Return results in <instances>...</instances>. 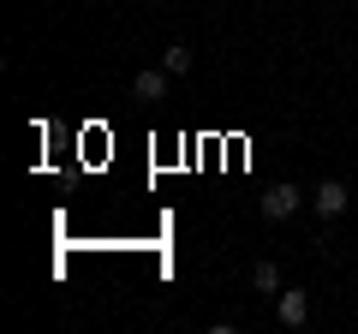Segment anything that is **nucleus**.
<instances>
[{
	"mask_svg": "<svg viewBox=\"0 0 358 334\" xmlns=\"http://www.w3.org/2000/svg\"><path fill=\"white\" fill-rule=\"evenodd\" d=\"M299 203H305V197H299V185L281 180V185H268V191H263V203H257V209H263V221H287Z\"/></svg>",
	"mask_w": 358,
	"mask_h": 334,
	"instance_id": "nucleus-1",
	"label": "nucleus"
},
{
	"mask_svg": "<svg viewBox=\"0 0 358 334\" xmlns=\"http://www.w3.org/2000/svg\"><path fill=\"white\" fill-rule=\"evenodd\" d=\"M167 66H143L138 78H131V96H138V102H167Z\"/></svg>",
	"mask_w": 358,
	"mask_h": 334,
	"instance_id": "nucleus-2",
	"label": "nucleus"
},
{
	"mask_svg": "<svg viewBox=\"0 0 358 334\" xmlns=\"http://www.w3.org/2000/svg\"><path fill=\"white\" fill-rule=\"evenodd\" d=\"M275 317H281L287 328H305L310 322V293H281L275 298Z\"/></svg>",
	"mask_w": 358,
	"mask_h": 334,
	"instance_id": "nucleus-3",
	"label": "nucleus"
},
{
	"mask_svg": "<svg viewBox=\"0 0 358 334\" xmlns=\"http://www.w3.org/2000/svg\"><path fill=\"white\" fill-rule=\"evenodd\" d=\"M310 203H317V215H341V209H346V185L341 180H322L317 191H310Z\"/></svg>",
	"mask_w": 358,
	"mask_h": 334,
	"instance_id": "nucleus-4",
	"label": "nucleus"
},
{
	"mask_svg": "<svg viewBox=\"0 0 358 334\" xmlns=\"http://www.w3.org/2000/svg\"><path fill=\"white\" fill-rule=\"evenodd\" d=\"M251 286H257V293H268V298H275V293H281V269H275V263H257V269H251Z\"/></svg>",
	"mask_w": 358,
	"mask_h": 334,
	"instance_id": "nucleus-5",
	"label": "nucleus"
},
{
	"mask_svg": "<svg viewBox=\"0 0 358 334\" xmlns=\"http://www.w3.org/2000/svg\"><path fill=\"white\" fill-rule=\"evenodd\" d=\"M162 66H167L173 78H185V72H192V48H185V42H173V48L162 54Z\"/></svg>",
	"mask_w": 358,
	"mask_h": 334,
	"instance_id": "nucleus-6",
	"label": "nucleus"
}]
</instances>
